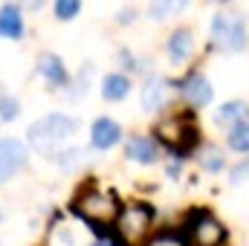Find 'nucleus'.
Returning a JSON list of instances; mask_svg holds the SVG:
<instances>
[{
	"mask_svg": "<svg viewBox=\"0 0 249 246\" xmlns=\"http://www.w3.org/2000/svg\"><path fill=\"white\" fill-rule=\"evenodd\" d=\"M72 211L93 226H110L122 214L119 200L110 191H99V188H87L84 194H78L72 203Z\"/></svg>",
	"mask_w": 249,
	"mask_h": 246,
	"instance_id": "obj_1",
	"label": "nucleus"
},
{
	"mask_svg": "<svg viewBox=\"0 0 249 246\" xmlns=\"http://www.w3.org/2000/svg\"><path fill=\"white\" fill-rule=\"evenodd\" d=\"M75 133V122L70 116H61V113H50L44 119L29 127V145L41 154H55L58 145L67 142L70 136Z\"/></svg>",
	"mask_w": 249,
	"mask_h": 246,
	"instance_id": "obj_2",
	"label": "nucleus"
},
{
	"mask_svg": "<svg viewBox=\"0 0 249 246\" xmlns=\"http://www.w3.org/2000/svg\"><path fill=\"white\" fill-rule=\"evenodd\" d=\"M151 226H154V211L142 203L136 206H127L122 214L116 217V229H119V238L127 246H142L145 238L151 235Z\"/></svg>",
	"mask_w": 249,
	"mask_h": 246,
	"instance_id": "obj_3",
	"label": "nucleus"
},
{
	"mask_svg": "<svg viewBox=\"0 0 249 246\" xmlns=\"http://www.w3.org/2000/svg\"><path fill=\"white\" fill-rule=\"evenodd\" d=\"M212 41L223 53H241L247 47V26L241 15H217L212 20Z\"/></svg>",
	"mask_w": 249,
	"mask_h": 246,
	"instance_id": "obj_4",
	"label": "nucleus"
},
{
	"mask_svg": "<svg viewBox=\"0 0 249 246\" xmlns=\"http://www.w3.org/2000/svg\"><path fill=\"white\" fill-rule=\"evenodd\" d=\"M157 139L177 154H188L197 145V127L183 116H174V119H165L157 124Z\"/></svg>",
	"mask_w": 249,
	"mask_h": 246,
	"instance_id": "obj_5",
	"label": "nucleus"
},
{
	"mask_svg": "<svg viewBox=\"0 0 249 246\" xmlns=\"http://www.w3.org/2000/svg\"><path fill=\"white\" fill-rule=\"evenodd\" d=\"M188 232L200 246H220L226 241V229L209 211H194L188 217Z\"/></svg>",
	"mask_w": 249,
	"mask_h": 246,
	"instance_id": "obj_6",
	"label": "nucleus"
},
{
	"mask_svg": "<svg viewBox=\"0 0 249 246\" xmlns=\"http://www.w3.org/2000/svg\"><path fill=\"white\" fill-rule=\"evenodd\" d=\"M26 165V148L18 139H0V183L18 174Z\"/></svg>",
	"mask_w": 249,
	"mask_h": 246,
	"instance_id": "obj_7",
	"label": "nucleus"
},
{
	"mask_svg": "<svg viewBox=\"0 0 249 246\" xmlns=\"http://www.w3.org/2000/svg\"><path fill=\"white\" fill-rule=\"evenodd\" d=\"M180 93L188 99V105H194V107H203V105H209L212 102V84L200 75V72H191L186 81L180 84Z\"/></svg>",
	"mask_w": 249,
	"mask_h": 246,
	"instance_id": "obj_8",
	"label": "nucleus"
},
{
	"mask_svg": "<svg viewBox=\"0 0 249 246\" xmlns=\"http://www.w3.org/2000/svg\"><path fill=\"white\" fill-rule=\"evenodd\" d=\"M122 139V127L113 122V119H96L93 124V136H90V142H93V148H102V151H107V148H113L116 142Z\"/></svg>",
	"mask_w": 249,
	"mask_h": 246,
	"instance_id": "obj_9",
	"label": "nucleus"
},
{
	"mask_svg": "<svg viewBox=\"0 0 249 246\" xmlns=\"http://www.w3.org/2000/svg\"><path fill=\"white\" fill-rule=\"evenodd\" d=\"M124 154H127V159L142 162V165H151V162H157V157H160L154 139H148V136H130L127 145H124Z\"/></svg>",
	"mask_w": 249,
	"mask_h": 246,
	"instance_id": "obj_10",
	"label": "nucleus"
},
{
	"mask_svg": "<svg viewBox=\"0 0 249 246\" xmlns=\"http://www.w3.org/2000/svg\"><path fill=\"white\" fill-rule=\"evenodd\" d=\"M20 35H23V18H20V9L9 3V6L0 9V38L18 41Z\"/></svg>",
	"mask_w": 249,
	"mask_h": 246,
	"instance_id": "obj_11",
	"label": "nucleus"
},
{
	"mask_svg": "<svg viewBox=\"0 0 249 246\" xmlns=\"http://www.w3.org/2000/svg\"><path fill=\"white\" fill-rule=\"evenodd\" d=\"M214 122H217V124H226V127H235V124L249 122L247 102H226V105L214 113Z\"/></svg>",
	"mask_w": 249,
	"mask_h": 246,
	"instance_id": "obj_12",
	"label": "nucleus"
},
{
	"mask_svg": "<svg viewBox=\"0 0 249 246\" xmlns=\"http://www.w3.org/2000/svg\"><path fill=\"white\" fill-rule=\"evenodd\" d=\"M165 105V81L162 78H148L142 87V107L145 110H160Z\"/></svg>",
	"mask_w": 249,
	"mask_h": 246,
	"instance_id": "obj_13",
	"label": "nucleus"
},
{
	"mask_svg": "<svg viewBox=\"0 0 249 246\" xmlns=\"http://www.w3.org/2000/svg\"><path fill=\"white\" fill-rule=\"evenodd\" d=\"M38 72H41L50 84H55V87L67 84V70H64V64H61L58 55H44V58L38 61Z\"/></svg>",
	"mask_w": 249,
	"mask_h": 246,
	"instance_id": "obj_14",
	"label": "nucleus"
},
{
	"mask_svg": "<svg viewBox=\"0 0 249 246\" xmlns=\"http://www.w3.org/2000/svg\"><path fill=\"white\" fill-rule=\"evenodd\" d=\"M194 50V41H191V32L188 29H177L171 38H168V55L171 61H186Z\"/></svg>",
	"mask_w": 249,
	"mask_h": 246,
	"instance_id": "obj_15",
	"label": "nucleus"
},
{
	"mask_svg": "<svg viewBox=\"0 0 249 246\" xmlns=\"http://www.w3.org/2000/svg\"><path fill=\"white\" fill-rule=\"evenodd\" d=\"M127 90H130V81L124 78V75H107L105 78V84H102V96L107 99V102H119V99H124L127 96Z\"/></svg>",
	"mask_w": 249,
	"mask_h": 246,
	"instance_id": "obj_16",
	"label": "nucleus"
},
{
	"mask_svg": "<svg viewBox=\"0 0 249 246\" xmlns=\"http://www.w3.org/2000/svg\"><path fill=\"white\" fill-rule=\"evenodd\" d=\"M186 3L188 0H151V18L165 20V18H171V15H177V12H183Z\"/></svg>",
	"mask_w": 249,
	"mask_h": 246,
	"instance_id": "obj_17",
	"label": "nucleus"
},
{
	"mask_svg": "<svg viewBox=\"0 0 249 246\" xmlns=\"http://www.w3.org/2000/svg\"><path fill=\"white\" fill-rule=\"evenodd\" d=\"M229 148L238 151V154H247L249 151V122L232 127V133H229Z\"/></svg>",
	"mask_w": 249,
	"mask_h": 246,
	"instance_id": "obj_18",
	"label": "nucleus"
},
{
	"mask_svg": "<svg viewBox=\"0 0 249 246\" xmlns=\"http://www.w3.org/2000/svg\"><path fill=\"white\" fill-rule=\"evenodd\" d=\"M81 9V0H55V15L61 20H72Z\"/></svg>",
	"mask_w": 249,
	"mask_h": 246,
	"instance_id": "obj_19",
	"label": "nucleus"
},
{
	"mask_svg": "<svg viewBox=\"0 0 249 246\" xmlns=\"http://www.w3.org/2000/svg\"><path fill=\"white\" fill-rule=\"evenodd\" d=\"M200 162H203L206 171H217V168H223V157H220L217 148H206V157H203Z\"/></svg>",
	"mask_w": 249,
	"mask_h": 246,
	"instance_id": "obj_20",
	"label": "nucleus"
},
{
	"mask_svg": "<svg viewBox=\"0 0 249 246\" xmlns=\"http://www.w3.org/2000/svg\"><path fill=\"white\" fill-rule=\"evenodd\" d=\"M20 110H18V102L15 99H9V96H0V122H9V119H15Z\"/></svg>",
	"mask_w": 249,
	"mask_h": 246,
	"instance_id": "obj_21",
	"label": "nucleus"
},
{
	"mask_svg": "<svg viewBox=\"0 0 249 246\" xmlns=\"http://www.w3.org/2000/svg\"><path fill=\"white\" fill-rule=\"evenodd\" d=\"M148 246H186V241L180 235H160V238L148 241Z\"/></svg>",
	"mask_w": 249,
	"mask_h": 246,
	"instance_id": "obj_22",
	"label": "nucleus"
},
{
	"mask_svg": "<svg viewBox=\"0 0 249 246\" xmlns=\"http://www.w3.org/2000/svg\"><path fill=\"white\" fill-rule=\"evenodd\" d=\"M244 177L249 180V159L247 162H241V165L232 171V183H244Z\"/></svg>",
	"mask_w": 249,
	"mask_h": 246,
	"instance_id": "obj_23",
	"label": "nucleus"
},
{
	"mask_svg": "<svg viewBox=\"0 0 249 246\" xmlns=\"http://www.w3.org/2000/svg\"><path fill=\"white\" fill-rule=\"evenodd\" d=\"M23 6H29V9H41L44 0H23Z\"/></svg>",
	"mask_w": 249,
	"mask_h": 246,
	"instance_id": "obj_24",
	"label": "nucleus"
},
{
	"mask_svg": "<svg viewBox=\"0 0 249 246\" xmlns=\"http://www.w3.org/2000/svg\"><path fill=\"white\" fill-rule=\"evenodd\" d=\"M93 246H116V244H113V241H96Z\"/></svg>",
	"mask_w": 249,
	"mask_h": 246,
	"instance_id": "obj_25",
	"label": "nucleus"
}]
</instances>
